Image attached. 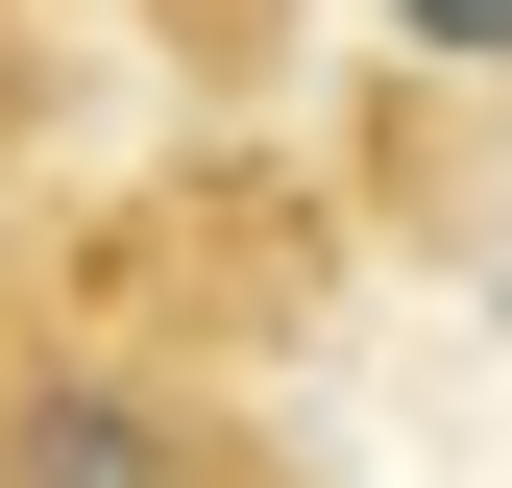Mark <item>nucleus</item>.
Segmentation results:
<instances>
[{"mask_svg": "<svg viewBox=\"0 0 512 488\" xmlns=\"http://www.w3.org/2000/svg\"><path fill=\"white\" fill-rule=\"evenodd\" d=\"M391 25H415V49H512V0H391Z\"/></svg>", "mask_w": 512, "mask_h": 488, "instance_id": "2", "label": "nucleus"}, {"mask_svg": "<svg viewBox=\"0 0 512 488\" xmlns=\"http://www.w3.org/2000/svg\"><path fill=\"white\" fill-rule=\"evenodd\" d=\"M0 488H244L171 391H122V366H25L0 391Z\"/></svg>", "mask_w": 512, "mask_h": 488, "instance_id": "1", "label": "nucleus"}]
</instances>
